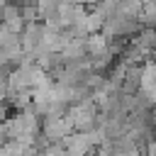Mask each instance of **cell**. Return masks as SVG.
Here are the masks:
<instances>
[{"instance_id": "5b68a950", "label": "cell", "mask_w": 156, "mask_h": 156, "mask_svg": "<svg viewBox=\"0 0 156 156\" xmlns=\"http://www.w3.org/2000/svg\"><path fill=\"white\" fill-rule=\"evenodd\" d=\"M110 46V37L100 29V32H93V34H88L85 37V49H88V56H95V54H100V51H105Z\"/></svg>"}, {"instance_id": "277c9868", "label": "cell", "mask_w": 156, "mask_h": 156, "mask_svg": "<svg viewBox=\"0 0 156 156\" xmlns=\"http://www.w3.org/2000/svg\"><path fill=\"white\" fill-rule=\"evenodd\" d=\"M132 44L139 51H144L146 56L154 54L156 51V27H141L139 32H134L132 34Z\"/></svg>"}, {"instance_id": "3957f363", "label": "cell", "mask_w": 156, "mask_h": 156, "mask_svg": "<svg viewBox=\"0 0 156 156\" xmlns=\"http://www.w3.org/2000/svg\"><path fill=\"white\" fill-rule=\"evenodd\" d=\"M41 34H44V24H39L37 20L34 22H24L22 32H20V44L24 51H32L37 46H41Z\"/></svg>"}, {"instance_id": "8992f818", "label": "cell", "mask_w": 156, "mask_h": 156, "mask_svg": "<svg viewBox=\"0 0 156 156\" xmlns=\"http://www.w3.org/2000/svg\"><path fill=\"white\" fill-rule=\"evenodd\" d=\"M156 85V61H144L141 66V80H139V88H151Z\"/></svg>"}, {"instance_id": "7a4b0ae2", "label": "cell", "mask_w": 156, "mask_h": 156, "mask_svg": "<svg viewBox=\"0 0 156 156\" xmlns=\"http://www.w3.org/2000/svg\"><path fill=\"white\" fill-rule=\"evenodd\" d=\"M71 129H73V122H71L68 112L66 115H46L44 117V124H41V132H44V136L51 144L63 141V136L71 134Z\"/></svg>"}, {"instance_id": "6da1fadb", "label": "cell", "mask_w": 156, "mask_h": 156, "mask_svg": "<svg viewBox=\"0 0 156 156\" xmlns=\"http://www.w3.org/2000/svg\"><path fill=\"white\" fill-rule=\"evenodd\" d=\"M68 117H71L76 132H88V129H93L95 122H98V105H95V100H93V98L78 100L73 107H68Z\"/></svg>"}]
</instances>
